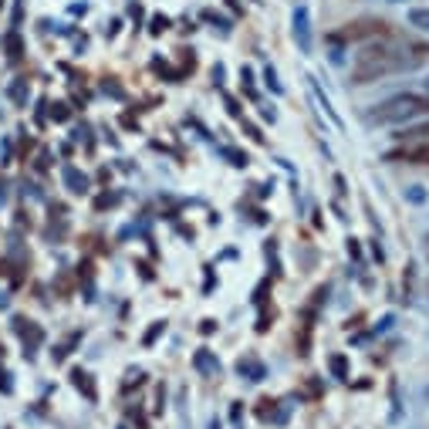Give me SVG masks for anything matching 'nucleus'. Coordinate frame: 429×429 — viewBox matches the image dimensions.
Returning <instances> with one entry per match:
<instances>
[{"instance_id":"4","label":"nucleus","mask_w":429,"mask_h":429,"mask_svg":"<svg viewBox=\"0 0 429 429\" xmlns=\"http://www.w3.org/2000/svg\"><path fill=\"white\" fill-rule=\"evenodd\" d=\"M389 162H409V166H429V143H409L403 149H392Z\"/></svg>"},{"instance_id":"3","label":"nucleus","mask_w":429,"mask_h":429,"mask_svg":"<svg viewBox=\"0 0 429 429\" xmlns=\"http://www.w3.org/2000/svg\"><path fill=\"white\" fill-rule=\"evenodd\" d=\"M389 34V24L386 21H372V17H362V21H351L341 31L331 34L335 44H351V41H362V38H386Z\"/></svg>"},{"instance_id":"5","label":"nucleus","mask_w":429,"mask_h":429,"mask_svg":"<svg viewBox=\"0 0 429 429\" xmlns=\"http://www.w3.org/2000/svg\"><path fill=\"white\" fill-rule=\"evenodd\" d=\"M294 38H298V48L304 54L311 51V21H308V7H298V11H294Z\"/></svg>"},{"instance_id":"11","label":"nucleus","mask_w":429,"mask_h":429,"mask_svg":"<svg viewBox=\"0 0 429 429\" xmlns=\"http://www.w3.org/2000/svg\"><path fill=\"white\" fill-rule=\"evenodd\" d=\"M409 24L429 31V11H413V14H409Z\"/></svg>"},{"instance_id":"13","label":"nucleus","mask_w":429,"mask_h":429,"mask_svg":"<svg viewBox=\"0 0 429 429\" xmlns=\"http://www.w3.org/2000/svg\"><path fill=\"white\" fill-rule=\"evenodd\" d=\"M7 51H11V58H21V41H17V34L7 38Z\"/></svg>"},{"instance_id":"18","label":"nucleus","mask_w":429,"mask_h":429,"mask_svg":"<svg viewBox=\"0 0 429 429\" xmlns=\"http://www.w3.org/2000/svg\"><path fill=\"white\" fill-rule=\"evenodd\" d=\"M426 244H429V237H426Z\"/></svg>"},{"instance_id":"7","label":"nucleus","mask_w":429,"mask_h":429,"mask_svg":"<svg viewBox=\"0 0 429 429\" xmlns=\"http://www.w3.org/2000/svg\"><path fill=\"white\" fill-rule=\"evenodd\" d=\"M403 143H429V122L426 125H413V129H403L399 132Z\"/></svg>"},{"instance_id":"2","label":"nucleus","mask_w":429,"mask_h":429,"mask_svg":"<svg viewBox=\"0 0 429 429\" xmlns=\"http://www.w3.org/2000/svg\"><path fill=\"white\" fill-rule=\"evenodd\" d=\"M416 115H429V95L423 91H405V95H396L389 102L376 105V112L368 115V122L376 125H399V122H409Z\"/></svg>"},{"instance_id":"15","label":"nucleus","mask_w":429,"mask_h":429,"mask_svg":"<svg viewBox=\"0 0 429 429\" xmlns=\"http://www.w3.org/2000/svg\"><path fill=\"white\" fill-rule=\"evenodd\" d=\"M166 27H170V21H166V17H156V21H153V34H159V31H166Z\"/></svg>"},{"instance_id":"17","label":"nucleus","mask_w":429,"mask_h":429,"mask_svg":"<svg viewBox=\"0 0 429 429\" xmlns=\"http://www.w3.org/2000/svg\"><path fill=\"white\" fill-rule=\"evenodd\" d=\"M0 7H4V0H0Z\"/></svg>"},{"instance_id":"10","label":"nucleus","mask_w":429,"mask_h":429,"mask_svg":"<svg viewBox=\"0 0 429 429\" xmlns=\"http://www.w3.org/2000/svg\"><path fill=\"white\" fill-rule=\"evenodd\" d=\"M196 368H203V372H217V368H220V362H213L207 351H200V355H196Z\"/></svg>"},{"instance_id":"16","label":"nucleus","mask_w":429,"mask_h":429,"mask_svg":"<svg viewBox=\"0 0 429 429\" xmlns=\"http://www.w3.org/2000/svg\"><path fill=\"white\" fill-rule=\"evenodd\" d=\"M54 118L61 122V118H68V112H65V105H54Z\"/></svg>"},{"instance_id":"1","label":"nucleus","mask_w":429,"mask_h":429,"mask_svg":"<svg viewBox=\"0 0 429 429\" xmlns=\"http://www.w3.org/2000/svg\"><path fill=\"white\" fill-rule=\"evenodd\" d=\"M429 65V44L426 41H392L378 48H365L355 65H351V85H372L378 78H389L399 71Z\"/></svg>"},{"instance_id":"6","label":"nucleus","mask_w":429,"mask_h":429,"mask_svg":"<svg viewBox=\"0 0 429 429\" xmlns=\"http://www.w3.org/2000/svg\"><path fill=\"white\" fill-rule=\"evenodd\" d=\"M237 372L244 378H250V382H260V378H264V362L254 358V355H244V358L237 362Z\"/></svg>"},{"instance_id":"8","label":"nucleus","mask_w":429,"mask_h":429,"mask_svg":"<svg viewBox=\"0 0 429 429\" xmlns=\"http://www.w3.org/2000/svg\"><path fill=\"white\" fill-rule=\"evenodd\" d=\"M71 378H75V386H78V389H85V396H88V399H95V386H91V376H88V372L75 368V372H71Z\"/></svg>"},{"instance_id":"9","label":"nucleus","mask_w":429,"mask_h":429,"mask_svg":"<svg viewBox=\"0 0 429 429\" xmlns=\"http://www.w3.org/2000/svg\"><path fill=\"white\" fill-rule=\"evenodd\" d=\"M331 372L338 378H348V362H345V355H331Z\"/></svg>"},{"instance_id":"12","label":"nucleus","mask_w":429,"mask_h":429,"mask_svg":"<svg viewBox=\"0 0 429 429\" xmlns=\"http://www.w3.org/2000/svg\"><path fill=\"white\" fill-rule=\"evenodd\" d=\"M65 180L71 182V186H75V193H81V190H85V176H78L75 170H68V172H65Z\"/></svg>"},{"instance_id":"14","label":"nucleus","mask_w":429,"mask_h":429,"mask_svg":"<svg viewBox=\"0 0 429 429\" xmlns=\"http://www.w3.org/2000/svg\"><path fill=\"white\" fill-rule=\"evenodd\" d=\"M159 331H166V321H156V328H153V331L145 335V345H153V341H156V335H159Z\"/></svg>"}]
</instances>
